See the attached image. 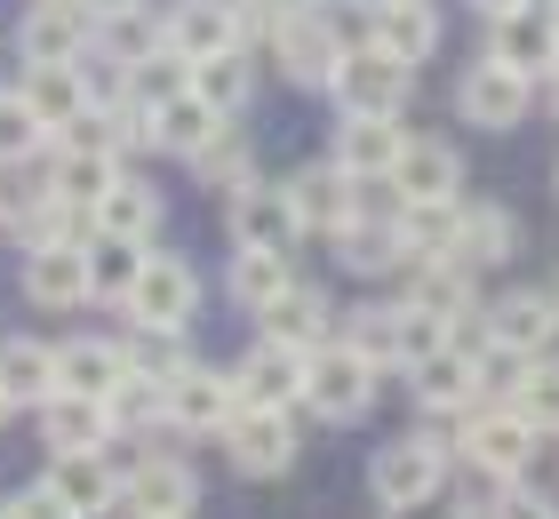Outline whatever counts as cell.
I'll list each match as a JSON object with an SVG mask.
<instances>
[{
	"label": "cell",
	"instance_id": "6da1fadb",
	"mask_svg": "<svg viewBox=\"0 0 559 519\" xmlns=\"http://www.w3.org/2000/svg\"><path fill=\"white\" fill-rule=\"evenodd\" d=\"M408 89H416V64H400L376 40H352L336 57V72H328V96H336L344 120H400L408 113Z\"/></svg>",
	"mask_w": 559,
	"mask_h": 519
},
{
	"label": "cell",
	"instance_id": "7a4b0ae2",
	"mask_svg": "<svg viewBox=\"0 0 559 519\" xmlns=\"http://www.w3.org/2000/svg\"><path fill=\"white\" fill-rule=\"evenodd\" d=\"M448 463H455V439H431V432H400L376 448L368 463V487L384 511H408V504H431L448 496Z\"/></svg>",
	"mask_w": 559,
	"mask_h": 519
},
{
	"label": "cell",
	"instance_id": "3957f363",
	"mask_svg": "<svg viewBox=\"0 0 559 519\" xmlns=\"http://www.w3.org/2000/svg\"><path fill=\"white\" fill-rule=\"evenodd\" d=\"M455 456L479 463V472H503V480H527V463L544 456V432L527 424L512 400H479L455 415Z\"/></svg>",
	"mask_w": 559,
	"mask_h": 519
},
{
	"label": "cell",
	"instance_id": "277c9868",
	"mask_svg": "<svg viewBox=\"0 0 559 519\" xmlns=\"http://www.w3.org/2000/svg\"><path fill=\"white\" fill-rule=\"evenodd\" d=\"M376 359L352 352L344 335H328V344L312 352V368H304V408L320 415V424H360V415L376 408Z\"/></svg>",
	"mask_w": 559,
	"mask_h": 519
},
{
	"label": "cell",
	"instance_id": "5b68a950",
	"mask_svg": "<svg viewBox=\"0 0 559 519\" xmlns=\"http://www.w3.org/2000/svg\"><path fill=\"white\" fill-rule=\"evenodd\" d=\"M536 81L527 72H512L503 57H488L479 48V64H464V81H455V120L479 128V137H503V128H520L527 113H536Z\"/></svg>",
	"mask_w": 559,
	"mask_h": 519
},
{
	"label": "cell",
	"instance_id": "8992f818",
	"mask_svg": "<svg viewBox=\"0 0 559 519\" xmlns=\"http://www.w3.org/2000/svg\"><path fill=\"white\" fill-rule=\"evenodd\" d=\"M129 328H152V335H185L192 328V311H200V272L185 264V256H160L152 248L144 256V272H136V288H129Z\"/></svg>",
	"mask_w": 559,
	"mask_h": 519
},
{
	"label": "cell",
	"instance_id": "52a82bcc",
	"mask_svg": "<svg viewBox=\"0 0 559 519\" xmlns=\"http://www.w3.org/2000/svg\"><path fill=\"white\" fill-rule=\"evenodd\" d=\"M224 224H233V248H264V256H296V240H304L288 185H264V176L224 200Z\"/></svg>",
	"mask_w": 559,
	"mask_h": 519
},
{
	"label": "cell",
	"instance_id": "ba28073f",
	"mask_svg": "<svg viewBox=\"0 0 559 519\" xmlns=\"http://www.w3.org/2000/svg\"><path fill=\"white\" fill-rule=\"evenodd\" d=\"M216 439L233 448V472H248V480H280V472L296 463V408H240Z\"/></svg>",
	"mask_w": 559,
	"mask_h": 519
},
{
	"label": "cell",
	"instance_id": "9c48e42d",
	"mask_svg": "<svg viewBox=\"0 0 559 519\" xmlns=\"http://www.w3.org/2000/svg\"><path fill=\"white\" fill-rule=\"evenodd\" d=\"M96 48L88 0H33V16L16 24V57L24 64H81Z\"/></svg>",
	"mask_w": 559,
	"mask_h": 519
},
{
	"label": "cell",
	"instance_id": "30bf717a",
	"mask_svg": "<svg viewBox=\"0 0 559 519\" xmlns=\"http://www.w3.org/2000/svg\"><path fill=\"white\" fill-rule=\"evenodd\" d=\"M488 57H503L512 72H527V81L544 89V72L559 64V0H520L512 16L488 24Z\"/></svg>",
	"mask_w": 559,
	"mask_h": 519
},
{
	"label": "cell",
	"instance_id": "8fae6325",
	"mask_svg": "<svg viewBox=\"0 0 559 519\" xmlns=\"http://www.w3.org/2000/svg\"><path fill=\"white\" fill-rule=\"evenodd\" d=\"M192 504H200V480H192V463L168 456V448L136 456L129 480H120V511H136V519H192Z\"/></svg>",
	"mask_w": 559,
	"mask_h": 519
},
{
	"label": "cell",
	"instance_id": "7c38bea8",
	"mask_svg": "<svg viewBox=\"0 0 559 519\" xmlns=\"http://www.w3.org/2000/svg\"><path fill=\"white\" fill-rule=\"evenodd\" d=\"M304 368H312V352L280 344V335H257V344L240 352V408H304Z\"/></svg>",
	"mask_w": 559,
	"mask_h": 519
},
{
	"label": "cell",
	"instance_id": "4fadbf2b",
	"mask_svg": "<svg viewBox=\"0 0 559 519\" xmlns=\"http://www.w3.org/2000/svg\"><path fill=\"white\" fill-rule=\"evenodd\" d=\"M408 392L424 415H464L479 408L488 392H479V352H472V335H455V344H440L431 359H416L408 368Z\"/></svg>",
	"mask_w": 559,
	"mask_h": 519
},
{
	"label": "cell",
	"instance_id": "5bb4252c",
	"mask_svg": "<svg viewBox=\"0 0 559 519\" xmlns=\"http://www.w3.org/2000/svg\"><path fill=\"white\" fill-rule=\"evenodd\" d=\"M160 392H168V424H176V432H224V424L240 415L233 368H200V359H192V368H176Z\"/></svg>",
	"mask_w": 559,
	"mask_h": 519
},
{
	"label": "cell",
	"instance_id": "9a60e30c",
	"mask_svg": "<svg viewBox=\"0 0 559 519\" xmlns=\"http://www.w3.org/2000/svg\"><path fill=\"white\" fill-rule=\"evenodd\" d=\"M24 304H40V311H81V304H88V240L24 248Z\"/></svg>",
	"mask_w": 559,
	"mask_h": 519
},
{
	"label": "cell",
	"instance_id": "2e32d148",
	"mask_svg": "<svg viewBox=\"0 0 559 519\" xmlns=\"http://www.w3.org/2000/svg\"><path fill=\"white\" fill-rule=\"evenodd\" d=\"M479 335H496V344H512V352H527V359H544L551 344H559V304H551V288H512V296H496L488 311H479Z\"/></svg>",
	"mask_w": 559,
	"mask_h": 519
},
{
	"label": "cell",
	"instance_id": "e0dca14e",
	"mask_svg": "<svg viewBox=\"0 0 559 519\" xmlns=\"http://www.w3.org/2000/svg\"><path fill=\"white\" fill-rule=\"evenodd\" d=\"M408 304L440 311V320L464 335V320H479V272L455 264V256H416L408 264Z\"/></svg>",
	"mask_w": 559,
	"mask_h": 519
},
{
	"label": "cell",
	"instance_id": "ac0fdd59",
	"mask_svg": "<svg viewBox=\"0 0 559 519\" xmlns=\"http://www.w3.org/2000/svg\"><path fill=\"white\" fill-rule=\"evenodd\" d=\"M160 40L185 64H200L216 48H240V16H233V0H176V9H160Z\"/></svg>",
	"mask_w": 559,
	"mask_h": 519
},
{
	"label": "cell",
	"instance_id": "d6986e66",
	"mask_svg": "<svg viewBox=\"0 0 559 519\" xmlns=\"http://www.w3.org/2000/svg\"><path fill=\"white\" fill-rule=\"evenodd\" d=\"M392 185L400 200H464V152L440 137H408L392 161Z\"/></svg>",
	"mask_w": 559,
	"mask_h": 519
},
{
	"label": "cell",
	"instance_id": "ffe728a7",
	"mask_svg": "<svg viewBox=\"0 0 559 519\" xmlns=\"http://www.w3.org/2000/svg\"><path fill=\"white\" fill-rule=\"evenodd\" d=\"M455 264H472V272H496V264H512L520 256V216L512 208H496V200H464V216H455Z\"/></svg>",
	"mask_w": 559,
	"mask_h": 519
},
{
	"label": "cell",
	"instance_id": "44dd1931",
	"mask_svg": "<svg viewBox=\"0 0 559 519\" xmlns=\"http://www.w3.org/2000/svg\"><path fill=\"white\" fill-rule=\"evenodd\" d=\"M257 320H264V335H280V344L320 352L328 335H336V304H328V296L312 288V280H288V288H280V296L257 311Z\"/></svg>",
	"mask_w": 559,
	"mask_h": 519
},
{
	"label": "cell",
	"instance_id": "7402d4cb",
	"mask_svg": "<svg viewBox=\"0 0 559 519\" xmlns=\"http://www.w3.org/2000/svg\"><path fill=\"white\" fill-rule=\"evenodd\" d=\"M288 200H296V224L320 232V240H336V232L352 224V176H344L336 161L296 168V176H288Z\"/></svg>",
	"mask_w": 559,
	"mask_h": 519
},
{
	"label": "cell",
	"instance_id": "603a6c76",
	"mask_svg": "<svg viewBox=\"0 0 559 519\" xmlns=\"http://www.w3.org/2000/svg\"><path fill=\"white\" fill-rule=\"evenodd\" d=\"M368 40L392 48L400 64H431L440 57V9L431 0H384V9H368Z\"/></svg>",
	"mask_w": 559,
	"mask_h": 519
},
{
	"label": "cell",
	"instance_id": "cb8c5ba5",
	"mask_svg": "<svg viewBox=\"0 0 559 519\" xmlns=\"http://www.w3.org/2000/svg\"><path fill=\"white\" fill-rule=\"evenodd\" d=\"M48 487L64 496L72 519H88V511H120V472L105 463V448H72L48 463Z\"/></svg>",
	"mask_w": 559,
	"mask_h": 519
},
{
	"label": "cell",
	"instance_id": "d4e9b609",
	"mask_svg": "<svg viewBox=\"0 0 559 519\" xmlns=\"http://www.w3.org/2000/svg\"><path fill=\"white\" fill-rule=\"evenodd\" d=\"M40 439L57 456H72V448H112V408L88 400V392H48L40 400Z\"/></svg>",
	"mask_w": 559,
	"mask_h": 519
},
{
	"label": "cell",
	"instance_id": "484cf974",
	"mask_svg": "<svg viewBox=\"0 0 559 519\" xmlns=\"http://www.w3.org/2000/svg\"><path fill=\"white\" fill-rule=\"evenodd\" d=\"M112 185H120V152H105V144H57V161H48V192H57V200H72L88 216Z\"/></svg>",
	"mask_w": 559,
	"mask_h": 519
},
{
	"label": "cell",
	"instance_id": "4316f807",
	"mask_svg": "<svg viewBox=\"0 0 559 519\" xmlns=\"http://www.w3.org/2000/svg\"><path fill=\"white\" fill-rule=\"evenodd\" d=\"M120 376H129V352H120L112 335H72V344H57V392L105 400Z\"/></svg>",
	"mask_w": 559,
	"mask_h": 519
},
{
	"label": "cell",
	"instance_id": "83f0119b",
	"mask_svg": "<svg viewBox=\"0 0 559 519\" xmlns=\"http://www.w3.org/2000/svg\"><path fill=\"white\" fill-rule=\"evenodd\" d=\"M152 240H120V232H88V304H129Z\"/></svg>",
	"mask_w": 559,
	"mask_h": 519
},
{
	"label": "cell",
	"instance_id": "f1b7e54d",
	"mask_svg": "<svg viewBox=\"0 0 559 519\" xmlns=\"http://www.w3.org/2000/svg\"><path fill=\"white\" fill-rule=\"evenodd\" d=\"M24 104H33V113L48 120V137H57V128H72L96 96H88L81 64H33V72H24Z\"/></svg>",
	"mask_w": 559,
	"mask_h": 519
},
{
	"label": "cell",
	"instance_id": "f546056e",
	"mask_svg": "<svg viewBox=\"0 0 559 519\" xmlns=\"http://www.w3.org/2000/svg\"><path fill=\"white\" fill-rule=\"evenodd\" d=\"M192 96L216 104L224 120H240L248 96H257V57H248V48H216V57H200L192 64Z\"/></svg>",
	"mask_w": 559,
	"mask_h": 519
},
{
	"label": "cell",
	"instance_id": "4dcf8cb0",
	"mask_svg": "<svg viewBox=\"0 0 559 519\" xmlns=\"http://www.w3.org/2000/svg\"><path fill=\"white\" fill-rule=\"evenodd\" d=\"M400 144H408V128H400V120H344L328 161H336L344 176H392Z\"/></svg>",
	"mask_w": 559,
	"mask_h": 519
},
{
	"label": "cell",
	"instance_id": "1f68e13d",
	"mask_svg": "<svg viewBox=\"0 0 559 519\" xmlns=\"http://www.w3.org/2000/svg\"><path fill=\"white\" fill-rule=\"evenodd\" d=\"M88 232H120V240H152V232H160V192L144 185V176H129L120 168V185L105 192L88 208Z\"/></svg>",
	"mask_w": 559,
	"mask_h": 519
},
{
	"label": "cell",
	"instance_id": "d6a6232c",
	"mask_svg": "<svg viewBox=\"0 0 559 519\" xmlns=\"http://www.w3.org/2000/svg\"><path fill=\"white\" fill-rule=\"evenodd\" d=\"M216 128H224V113H216V104H200L192 89L168 96V104H152V152H176V161H192V152L209 144Z\"/></svg>",
	"mask_w": 559,
	"mask_h": 519
},
{
	"label": "cell",
	"instance_id": "836d02e7",
	"mask_svg": "<svg viewBox=\"0 0 559 519\" xmlns=\"http://www.w3.org/2000/svg\"><path fill=\"white\" fill-rule=\"evenodd\" d=\"M336 264H344V272H360V280L408 272V248H400V224H368V216H352V224L336 232Z\"/></svg>",
	"mask_w": 559,
	"mask_h": 519
},
{
	"label": "cell",
	"instance_id": "e575fe53",
	"mask_svg": "<svg viewBox=\"0 0 559 519\" xmlns=\"http://www.w3.org/2000/svg\"><path fill=\"white\" fill-rule=\"evenodd\" d=\"M185 168H192V176H200V185H209V192H224V200H233L240 185H257V144H248L240 128L224 120L216 137H209V144H200L192 161H185Z\"/></svg>",
	"mask_w": 559,
	"mask_h": 519
},
{
	"label": "cell",
	"instance_id": "d590c367",
	"mask_svg": "<svg viewBox=\"0 0 559 519\" xmlns=\"http://www.w3.org/2000/svg\"><path fill=\"white\" fill-rule=\"evenodd\" d=\"M0 392L16 408H40L57 392V344H33V335H9L0 344Z\"/></svg>",
	"mask_w": 559,
	"mask_h": 519
},
{
	"label": "cell",
	"instance_id": "8d00e7d4",
	"mask_svg": "<svg viewBox=\"0 0 559 519\" xmlns=\"http://www.w3.org/2000/svg\"><path fill=\"white\" fill-rule=\"evenodd\" d=\"M455 216H464V200H400V248H408V264L455 248Z\"/></svg>",
	"mask_w": 559,
	"mask_h": 519
},
{
	"label": "cell",
	"instance_id": "74e56055",
	"mask_svg": "<svg viewBox=\"0 0 559 519\" xmlns=\"http://www.w3.org/2000/svg\"><path fill=\"white\" fill-rule=\"evenodd\" d=\"M296 280V264L288 256H264V248H233V272H224V288H233V304H248V311H264L280 288Z\"/></svg>",
	"mask_w": 559,
	"mask_h": 519
},
{
	"label": "cell",
	"instance_id": "f35d334b",
	"mask_svg": "<svg viewBox=\"0 0 559 519\" xmlns=\"http://www.w3.org/2000/svg\"><path fill=\"white\" fill-rule=\"evenodd\" d=\"M57 144L48 137V120L24 104V89H0V168H24V161H40V152Z\"/></svg>",
	"mask_w": 559,
	"mask_h": 519
},
{
	"label": "cell",
	"instance_id": "ab89813d",
	"mask_svg": "<svg viewBox=\"0 0 559 519\" xmlns=\"http://www.w3.org/2000/svg\"><path fill=\"white\" fill-rule=\"evenodd\" d=\"M440 344H455V328L440 320V311H424V304L400 296L392 304V368H416V359H431Z\"/></svg>",
	"mask_w": 559,
	"mask_h": 519
},
{
	"label": "cell",
	"instance_id": "60d3db41",
	"mask_svg": "<svg viewBox=\"0 0 559 519\" xmlns=\"http://www.w3.org/2000/svg\"><path fill=\"white\" fill-rule=\"evenodd\" d=\"M512 408H520L544 439H559V352H544L536 368H527V384L512 392Z\"/></svg>",
	"mask_w": 559,
	"mask_h": 519
},
{
	"label": "cell",
	"instance_id": "b9f144b4",
	"mask_svg": "<svg viewBox=\"0 0 559 519\" xmlns=\"http://www.w3.org/2000/svg\"><path fill=\"white\" fill-rule=\"evenodd\" d=\"M129 368L136 376H152V384H168L176 368H192V352H185V335H152V328H129Z\"/></svg>",
	"mask_w": 559,
	"mask_h": 519
},
{
	"label": "cell",
	"instance_id": "7bdbcfd3",
	"mask_svg": "<svg viewBox=\"0 0 559 519\" xmlns=\"http://www.w3.org/2000/svg\"><path fill=\"white\" fill-rule=\"evenodd\" d=\"M512 487H520V480H503V472H479V463H464V480H455V519H496Z\"/></svg>",
	"mask_w": 559,
	"mask_h": 519
},
{
	"label": "cell",
	"instance_id": "ee69618b",
	"mask_svg": "<svg viewBox=\"0 0 559 519\" xmlns=\"http://www.w3.org/2000/svg\"><path fill=\"white\" fill-rule=\"evenodd\" d=\"M344 344H352V352H368L376 368H392V304H368V311H352Z\"/></svg>",
	"mask_w": 559,
	"mask_h": 519
},
{
	"label": "cell",
	"instance_id": "f6af8a7d",
	"mask_svg": "<svg viewBox=\"0 0 559 519\" xmlns=\"http://www.w3.org/2000/svg\"><path fill=\"white\" fill-rule=\"evenodd\" d=\"M9 519H72V511H64L57 487L40 480V487H24V496H9Z\"/></svg>",
	"mask_w": 559,
	"mask_h": 519
},
{
	"label": "cell",
	"instance_id": "bcb514c9",
	"mask_svg": "<svg viewBox=\"0 0 559 519\" xmlns=\"http://www.w3.org/2000/svg\"><path fill=\"white\" fill-rule=\"evenodd\" d=\"M496 519H559V504H551V496H536V487H512Z\"/></svg>",
	"mask_w": 559,
	"mask_h": 519
},
{
	"label": "cell",
	"instance_id": "7dc6e473",
	"mask_svg": "<svg viewBox=\"0 0 559 519\" xmlns=\"http://www.w3.org/2000/svg\"><path fill=\"white\" fill-rule=\"evenodd\" d=\"M392 519H455V504L431 496V504H408V511H392Z\"/></svg>",
	"mask_w": 559,
	"mask_h": 519
},
{
	"label": "cell",
	"instance_id": "c3c4849f",
	"mask_svg": "<svg viewBox=\"0 0 559 519\" xmlns=\"http://www.w3.org/2000/svg\"><path fill=\"white\" fill-rule=\"evenodd\" d=\"M472 9H479V16H488V24H496V16H512V9H520V0H472Z\"/></svg>",
	"mask_w": 559,
	"mask_h": 519
},
{
	"label": "cell",
	"instance_id": "681fc988",
	"mask_svg": "<svg viewBox=\"0 0 559 519\" xmlns=\"http://www.w3.org/2000/svg\"><path fill=\"white\" fill-rule=\"evenodd\" d=\"M544 96H551V113H559V64H551V72H544Z\"/></svg>",
	"mask_w": 559,
	"mask_h": 519
},
{
	"label": "cell",
	"instance_id": "f907efd6",
	"mask_svg": "<svg viewBox=\"0 0 559 519\" xmlns=\"http://www.w3.org/2000/svg\"><path fill=\"white\" fill-rule=\"evenodd\" d=\"M9 408H16V400H9V392H0V424H9Z\"/></svg>",
	"mask_w": 559,
	"mask_h": 519
},
{
	"label": "cell",
	"instance_id": "816d5d0a",
	"mask_svg": "<svg viewBox=\"0 0 559 519\" xmlns=\"http://www.w3.org/2000/svg\"><path fill=\"white\" fill-rule=\"evenodd\" d=\"M0 216H9V192H0Z\"/></svg>",
	"mask_w": 559,
	"mask_h": 519
},
{
	"label": "cell",
	"instance_id": "f5cc1de1",
	"mask_svg": "<svg viewBox=\"0 0 559 519\" xmlns=\"http://www.w3.org/2000/svg\"><path fill=\"white\" fill-rule=\"evenodd\" d=\"M360 9H384V0H360Z\"/></svg>",
	"mask_w": 559,
	"mask_h": 519
},
{
	"label": "cell",
	"instance_id": "db71d44e",
	"mask_svg": "<svg viewBox=\"0 0 559 519\" xmlns=\"http://www.w3.org/2000/svg\"><path fill=\"white\" fill-rule=\"evenodd\" d=\"M551 304H559V280H551Z\"/></svg>",
	"mask_w": 559,
	"mask_h": 519
},
{
	"label": "cell",
	"instance_id": "11a10c76",
	"mask_svg": "<svg viewBox=\"0 0 559 519\" xmlns=\"http://www.w3.org/2000/svg\"><path fill=\"white\" fill-rule=\"evenodd\" d=\"M0 519H9V504H0Z\"/></svg>",
	"mask_w": 559,
	"mask_h": 519
},
{
	"label": "cell",
	"instance_id": "9f6ffc18",
	"mask_svg": "<svg viewBox=\"0 0 559 519\" xmlns=\"http://www.w3.org/2000/svg\"><path fill=\"white\" fill-rule=\"evenodd\" d=\"M551 185H559V168H551Z\"/></svg>",
	"mask_w": 559,
	"mask_h": 519
},
{
	"label": "cell",
	"instance_id": "6f0895ef",
	"mask_svg": "<svg viewBox=\"0 0 559 519\" xmlns=\"http://www.w3.org/2000/svg\"><path fill=\"white\" fill-rule=\"evenodd\" d=\"M551 448H559V439H551Z\"/></svg>",
	"mask_w": 559,
	"mask_h": 519
},
{
	"label": "cell",
	"instance_id": "680465c9",
	"mask_svg": "<svg viewBox=\"0 0 559 519\" xmlns=\"http://www.w3.org/2000/svg\"><path fill=\"white\" fill-rule=\"evenodd\" d=\"M129 519H136V511H129Z\"/></svg>",
	"mask_w": 559,
	"mask_h": 519
}]
</instances>
